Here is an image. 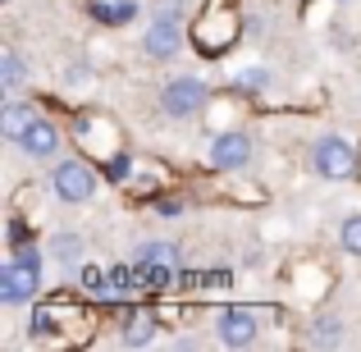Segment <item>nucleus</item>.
I'll return each mask as SVG.
<instances>
[{
	"instance_id": "1a4fd4ad",
	"label": "nucleus",
	"mask_w": 361,
	"mask_h": 352,
	"mask_svg": "<svg viewBox=\"0 0 361 352\" xmlns=\"http://www.w3.org/2000/svg\"><path fill=\"white\" fill-rule=\"evenodd\" d=\"M119 339H123L128 348H147L151 339H156V316H151V311H133V316L123 320Z\"/></svg>"
},
{
	"instance_id": "9d476101",
	"label": "nucleus",
	"mask_w": 361,
	"mask_h": 352,
	"mask_svg": "<svg viewBox=\"0 0 361 352\" xmlns=\"http://www.w3.org/2000/svg\"><path fill=\"white\" fill-rule=\"evenodd\" d=\"M32 119H37L32 106H23V101H9V106L0 110V133H5L9 142H18V138H23V128H27Z\"/></svg>"
},
{
	"instance_id": "6e6552de",
	"label": "nucleus",
	"mask_w": 361,
	"mask_h": 352,
	"mask_svg": "<svg viewBox=\"0 0 361 352\" xmlns=\"http://www.w3.org/2000/svg\"><path fill=\"white\" fill-rule=\"evenodd\" d=\"M142 46H147L151 60H169V55L183 46V32H178L174 18H156V23L147 28V37H142Z\"/></svg>"
},
{
	"instance_id": "423d86ee",
	"label": "nucleus",
	"mask_w": 361,
	"mask_h": 352,
	"mask_svg": "<svg viewBox=\"0 0 361 352\" xmlns=\"http://www.w3.org/2000/svg\"><path fill=\"white\" fill-rule=\"evenodd\" d=\"M18 147H23V156H32V160H51L55 151H60V128H55L51 119H32L23 128V138H18Z\"/></svg>"
},
{
	"instance_id": "ddd939ff",
	"label": "nucleus",
	"mask_w": 361,
	"mask_h": 352,
	"mask_svg": "<svg viewBox=\"0 0 361 352\" xmlns=\"http://www.w3.org/2000/svg\"><path fill=\"white\" fill-rule=\"evenodd\" d=\"M137 252H142V261H156V265H178V247H174V243H160V238H156V243H142Z\"/></svg>"
},
{
	"instance_id": "f03ea898",
	"label": "nucleus",
	"mask_w": 361,
	"mask_h": 352,
	"mask_svg": "<svg viewBox=\"0 0 361 352\" xmlns=\"http://www.w3.org/2000/svg\"><path fill=\"white\" fill-rule=\"evenodd\" d=\"M37 289H42V270L23 261H5L0 265V302L5 307H18V302H32Z\"/></svg>"
},
{
	"instance_id": "a211bd4d",
	"label": "nucleus",
	"mask_w": 361,
	"mask_h": 352,
	"mask_svg": "<svg viewBox=\"0 0 361 352\" xmlns=\"http://www.w3.org/2000/svg\"><path fill=\"white\" fill-rule=\"evenodd\" d=\"M238 83H243V87H247V92H252V87H256V92H261V87H265V73H261V69H252V73H243V78H238Z\"/></svg>"
},
{
	"instance_id": "39448f33",
	"label": "nucleus",
	"mask_w": 361,
	"mask_h": 352,
	"mask_svg": "<svg viewBox=\"0 0 361 352\" xmlns=\"http://www.w3.org/2000/svg\"><path fill=\"white\" fill-rule=\"evenodd\" d=\"M215 329H220V344L247 348V344H256V334H261V320H256L252 307H224L220 320H215Z\"/></svg>"
},
{
	"instance_id": "f3484780",
	"label": "nucleus",
	"mask_w": 361,
	"mask_h": 352,
	"mask_svg": "<svg viewBox=\"0 0 361 352\" xmlns=\"http://www.w3.org/2000/svg\"><path fill=\"white\" fill-rule=\"evenodd\" d=\"M14 261H23V265H37V270H42V252H37V247H18V252H14Z\"/></svg>"
},
{
	"instance_id": "0eeeda50",
	"label": "nucleus",
	"mask_w": 361,
	"mask_h": 352,
	"mask_svg": "<svg viewBox=\"0 0 361 352\" xmlns=\"http://www.w3.org/2000/svg\"><path fill=\"white\" fill-rule=\"evenodd\" d=\"M247 160H252V138H247V133H224V138H215V147H211L215 169H243Z\"/></svg>"
},
{
	"instance_id": "9b49d317",
	"label": "nucleus",
	"mask_w": 361,
	"mask_h": 352,
	"mask_svg": "<svg viewBox=\"0 0 361 352\" xmlns=\"http://www.w3.org/2000/svg\"><path fill=\"white\" fill-rule=\"evenodd\" d=\"M23 78H27L23 55H18L14 46H5V51H0V87H5V92H18V87H23Z\"/></svg>"
},
{
	"instance_id": "4468645a",
	"label": "nucleus",
	"mask_w": 361,
	"mask_h": 352,
	"mask_svg": "<svg viewBox=\"0 0 361 352\" xmlns=\"http://www.w3.org/2000/svg\"><path fill=\"white\" fill-rule=\"evenodd\" d=\"M338 339H343V325H338L334 316H320V320H316V329H311V344L325 348V344H338Z\"/></svg>"
},
{
	"instance_id": "f257e3e1",
	"label": "nucleus",
	"mask_w": 361,
	"mask_h": 352,
	"mask_svg": "<svg viewBox=\"0 0 361 352\" xmlns=\"http://www.w3.org/2000/svg\"><path fill=\"white\" fill-rule=\"evenodd\" d=\"M311 165H316L320 178H353L357 174V151L343 138H320L316 151H311Z\"/></svg>"
},
{
	"instance_id": "7ed1b4c3",
	"label": "nucleus",
	"mask_w": 361,
	"mask_h": 352,
	"mask_svg": "<svg viewBox=\"0 0 361 352\" xmlns=\"http://www.w3.org/2000/svg\"><path fill=\"white\" fill-rule=\"evenodd\" d=\"M51 188L60 202H87L92 193H97V174H92L82 160H60L51 174Z\"/></svg>"
},
{
	"instance_id": "dca6fc26",
	"label": "nucleus",
	"mask_w": 361,
	"mask_h": 352,
	"mask_svg": "<svg viewBox=\"0 0 361 352\" xmlns=\"http://www.w3.org/2000/svg\"><path fill=\"white\" fill-rule=\"evenodd\" d=\"M51 329H55V316H51L46 307H37V311H32V339H37V334H51Z\"/></svg>"
},
{
	"instance_id": "20e7f679",
	"label": "nucleus",
	"mask_w": 361,
	"mask_h": 352,
	"mask_svg": "<svg viewBox=\"0 0 361 352\" xmlns=\"http://www.w3.org/2000/svg\"><path fill=\"white\" fill-rule=\"evenodd\" d=\"M202 106H206V87L197 78H174L160 92V110H165L169 119H192Z\"/></svg>"
},
{
	"instance_id": "f8f14e48",
	"label": "nucleus",
	"mask_w": 361,
	"mask_h": 352,
	"mask_svg": "<svg viewBox=\"0 0 361 352\" xmlns=\"http://www.w3.org/2000/svg\"><path fill=\"white\" fill-rule=\"evenodd\" d=\"M51 252H55V261H60V265H69V270H73V265L82 261V238L78 233H55L51 238Z\"/></svg>"
},
{
	"instance_id": "2eb2a0df",
	"label": "nucleus",
	"mask_w": 361,
	"mask_h": 352,
	"mask_svg": "<svg viewBox=\"0 0 361 352\" xmlns=\"http://www.w3.org/2000/svg\"><path fill=\"white\" fill-rule=\"evenodd\" d=\"M343 252L361 256V215H348L343 220Z\"/></svg>"
}]
</instances>
